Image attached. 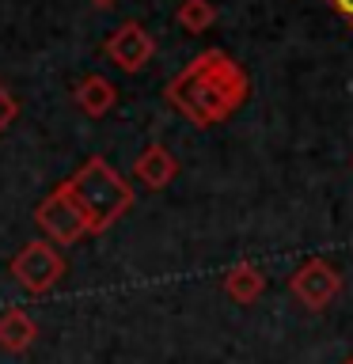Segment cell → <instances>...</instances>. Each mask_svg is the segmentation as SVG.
<instances>
[{"label": "cell", "mask_w": 353, "mask_h": 364, "mask_svg": "<svg viewBox=\"0 0 353 364\" xmlns=\"http://www.w3.org/2000/svg\"><path fill=\"white\" fill-rule=\"evenodd\" d=\"M65 190L76 198V205L84 209L88 224H91V235L95 232H107L114 220H122L125 213L133 209V186L125 182L118 171H114L102 156H91L80 164V171L65 182Z\"/></svg>", "instance_id": "2"}, {"label": "cell", "mask_w": 353, "mask_h": 364, "mask_svg": "<svg viewBox=\"0 0 353 364\" xmlns=\"http://www.w3.org/2000/svg\"><path fill=\"white\" fill-rule=\"evenodd\" d=\"M16 114H19V102H16V99H11V95H8V91H4V87H0V133H4V129H8V125H11V122H16Z\"/></svg>", "instance_id": "12"}, {"label": "cell", "mask_w": 353, "mask_h": 364, "mask_svg": "<svg viewBox=\"0 0 353 364\" xmlns=\"http://www.w3.org/2000/svg\"><path fill=\"white\" fill-rule=\"evenodd\" d=\"M175 23L186 34H201V31H209L213 23H216V8H213V0H182V4L175 8Z\"/></svg>", "instance_id": "11"}, {"label": "cell", "mask_w": 353, "mask_h": 364, "mask_svg": "<svg viewBox=\"0 0 353 364\" xmlns=\"http://www.w3.org/2000/svg\"><path fill=\"white\" fill-rule=\"evenodd\" d=\"M133 175H137V182H144L148 190H164V186H171V182H175V175H179V159L171 156L167 144L152 141L141 156H137Z\"/></svg>", "instance_id": "7"}, {"label": "cell", "mask_w": 353, "mask_h": 364, "mask_svg": "<svg viewBox=\"0 0 353 364\" xmlns=\"http://www.w3.org/2000/svg\"><path fill=\"white\" fill-rule=\"evenodd\" d=\"M342 364H353V357H346V360H342Z\"/></svg>", "instance_id": "15"}, {"label": "cell", "mask_w": 353, "mask_h": 364, "mask_svg": "<svg viewBox=\"0 0 353 364\" xmlns=\"http://www.w3.org/2000/svg\"><path fill=\"white\" fill-rule=\"evenodd\" d=\"M262 289H266V273L255 262H239V266H232L224 273V292L236 304H255L262 296Z\"/></svg>", "instance_id": "9"}, {"label": "cell", "mask_w": 353, "mask_h": 364, "mask_svg": "<svg viewBox=\"0 0 353 364\" xmlns=\"http://www.w3.org/2000/svg\"><path fill=\"white\" fill-rule=\"evenodd\" d=\"M107 57H110V65L114 68H122V73H141V68L152 61V53H156V42H152V34H148L137 19H125L114 27V34L107 38Z\"/></svg>", "instance_id": "6"}, {"label": "cell", "mask_w": 353, "mask_h": 364, "mask_svg": "<svg viewBox=\"0 0 353 364\" xmlns=\"http://www.w3.org/2000/svg\"><path fill=\"white\" fill-rule=\"evenodd\" d=\"M330 4V11H334V16H342L353 27V0H327Z\"/></svg>", "instance_id": "13"}, {"label": "cell", "mask_w": 353, "mask_h": 364, "mask_svg": "<svg viewBox=\"0 0 353 364\" xmlns=\"http://www.w3.org/2000/svg\"><path fill=\"white\" fill-rule=\"evenodd\" d=\"M164 95L186 122L209 129V125L228 122L243 107L251 84L236 57H228L224 50H205L171 80Z\"/></svg>", "instance_id": "1"}, {"label": "cell", "mask_w": 353, "mask_h": 364, "mask_svg": "<svg viewBox=\"0 0 353 364\" xmlns=\"http://www.w3.org/2000/svg\"><path fill=\"white\" fill-rule=\"evenodd\" d=\"M73 99H76V107L84 110L88 118H102L107 110H114V107H118V87H114L107 76L91 73V76H84V80L76 84Z\"/></svg>", "instance_id": "8"}, {"label": "cell", "mask_w": 353, "mask_h": 364, "mask_svg": "<svg viewBox=\"0 0 353 364\" xmlns=\"http://www.w3.org/2000/svg\"><path fill=\"white\" fill-rule=\"evenodd\" d=\"M34 338H38V326H34V318H31L27 311L11 307V311L0 315V349L23 353V349L34 346Z\"/></svg>", "instance_id": "10"}, {"label": "cell", "mask_w": 353, "mask_h": 364, "mask_svg": "<svg viewBox=\"0 0 353 364\" xmlns=\"http://www.w3.org/2000/svg\"><path fill=\"white\" fill-rule=\"evenodd\" d=\"M91 4H95V8H114L118 0H91Z\"/></svg>", "instance_id": "14"}, {"label": "cell", "mask_w": 353, "mask_h": 364, "mask_svg": "<svg viewBox=\"0 0 353 364\" xmlns=\"http://www.w3.org/2000/svg\"><path fill=\"white\" fill-rule=\"evenodd\" d=\"M8 273L16 277L31 296L50 292L57 281L65 277V258L50 239H31V243L19 247V255L8 262Z\"/></svg>", "instance_id": "3"}, {"label": "cell", "mask_w": 353, "mask_h": 364, "mask_svg": "<svg viewBox=\"0 0 353 364\" xmlns=\"http://www.w3.org/2000/svg\"><path fill=\"white\" fill-rule=\"evenodd\" d=\"M34 224L42 228V235L50 239V243H80L84 235H91L88 216L76 205L73 193L65 190V182L46 201H38V209H34Z\"/></svg>", "instance_id": "4"}, {"label": "cell", "mask_w": 353, "mask_h": 364, "mask_svg": "<svg viewBox=\"0 0 353 364\" xmlns=\"http://www.w3.org/2000/svg\"><path fill=\"white\" fill-rule=\"evenodd\" d=\"M289 289L307 311H323V307L342 292V273H338V266H330L327 258H307L293 269Z\"/></svg>", "instance_id": "5"}]
</instances>
